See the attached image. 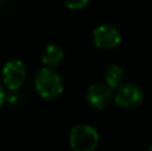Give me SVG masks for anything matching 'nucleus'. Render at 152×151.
<instances>
[{"mask_svg":"<svg viewBox=\"0 0 152 151\" xmlns=\"http://www.w3.org/2000/svg\"><path fill=\"white\" fill-rule=\"evenodd\" d=\"M99 144V134L89 125H77L69 133V146L74 151H94Z\"/></svg>","mask_w":152,"mask_h":151,"instance_id":"obj_2","label":"nucleus"},{"mask_svg":"<svg viewBox=\"0 0 152 151\" xmlns=\"http://www.w3.org/2000/svg\"><path fill=\"white\" fill-rule=\"evenodd\" d=\"M124 79V71L120 66L112 64L105 71V83L112 88H119Z\"/></svg>","mask_w":152,"mask_h":151,"instance_id":"obj_8","label":"nucleus"},{"mask_svg":"<svg viewBox=\"0 0 152 151\" xmlns=\"http://www.w3.org/2000/svg\"><path fill=\"white\" fill-rule=\"evenodd\" d=\"M92 39L97 48L102 50H112L118 47L121 42V35L116 27L111 24H102L95 28L92 34Z\"/></svg>","mask_w":152,"mask_h":151,"instance_id":"obj_4","label":"nucleus"},{"mask_svg":"<svg viewBox=\"0 0 152 151\" xmlns=\"http://www.w3.org/2000/svg\"><path fill=\"white\" fill-rule=\"evenodd\" d=\"M27 76V70L23 62L10 60L3 68V82L4 86L11 91H16L23 86Z\"/></svg>","mask_w":152,"mask_h":151,"instance_id":"obj_5","label":"nucleus"},{"mask_svg":"<svg viewBox=\"0 0 152 151\" xmlns=\"http://www.w3.org/2000/svg\"><path fill=\"white\" fill-rule=\"evenodd\" d=\"M148 151H152V146L150 147V149H148Z\"/></svg>","mask_w":152,"mask_h":151,"instance_id":"obj_10","label":"nucleus"},{"mask_svg":"<svg viewBox=\"0 0 152 151\" xmlns=\"http://www.w3.org/2000/svg\"><path fill=\"white\" fill-rule=\"evenodd\" d=\"M113 99L121 108L132 110L143 102V91L134 83H126L116 90Z\"/></svg>","mask_w":152,"mask_h":151,"instance_id":"obj_3","label":"nucleus"},{"mask_svg":"<svg viewBox=\"0 0 152 151\" xmlns=\"http://www.w3.org/2000/svg\"><path fill=\"white\" fill-rule=\"evenodd\" d=\"M63 80L51 67L42 68L35 76V90L43 99H55L63 92Z\"/></svg>","mask_w":152,"mask_h":151,"instance_id":"obj_1","label":"nucleus"},{"mask_svg":"<svg viewBox=\"0 0 152 151\" xmlns=\"http://www.w3.org/2000/svg\"><path fill=\"white\" fill-rule=\"evenodd\" d=\"M113 88L110 87L107 83H96L92 84L87 91V103L95 110H103L112 100Z\"/></svg>","mask_w":152,"mask_h":151,"instance_id":"obj_6","label":"nucleus"},{"mask_svg":"<svg viewBox=\"0 0 152 151\" xmlns=\"http://www.w3.org/2000/svg\"><path fill=\"white\" fill-rule=\"evenodd\" d=\"M63 59H64L63 50L55 44H48L47 47H45V50L43 51L42 60L45 67L55 68V67H58L59 64L63 62Z\"/></svg>","mask_w":152,"mask_h":151,"instance_id":"obj_7","label":"nucleus"},{"mask_svg":"<svg viewBox=\"0 0 152 151\" xmlns=\"http://www.w3.org/2000/svg\"><path fill=\"white\" fill-rule=\"evenodd\" d=\"M66 5L71 10H81L89 3V0H64Z\"/></svg>","mask_w":152,"mask_h":151,"instance_id":"obj_9","label":"nucleus"}]
</instances>
